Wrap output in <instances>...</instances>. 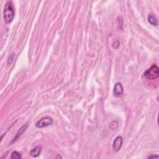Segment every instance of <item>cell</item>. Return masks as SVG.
I'll list each match as a JSON object with an SVG mask.
<instances>
[{"label":"cell","mask_w":159,"mask_h":159,"mask_svg":"<svg viewBox=\"0 0 159 159\" xmlns=\"http://www.w3.org/2000/svg\"><path fill=\"white\" fill-rule=\"evenodd\" d=\"M15 15V11L12 2H8L4 8L3 18L6 24H9L13 21Z\"/></svg>","instance_id":"1"},{"label":"cell","mask_w":159,"mask_h":159,"mask_svg":"<svg viewBox=\"0 0 159 159\" xmlns=\"http://www.w3.org/2000/svg\"><path fill=\"white\" fill-rule=\"evenodd\" d=\"M144 75L147 79L150 80H154L158 78L159 76L158 67L157 65L153 64L149 69L144 72Z\"/></svg>","instance_id":"2"},{"label":"cell","mask_w":159,"mask_h":159,"mask_svg":"<svg viewBox=\"0 0 159 159\" xmlns=\"http://www.w3.org/2000/svg\"><path fill=\"white\" fill-rule=\"evenodd\" d=\"M52 123L53 119L50 117L46 116L41 118L40 120L37 122L35 124V126L38 128H43L52 125Z\"/></svg>","instance_id":"3"},{"label":"cell","mask_w":159,"mask_h":159,"mask_svg":"<svg viewBox=\"0 0 159 159\" xmlns=\"http://www.w3.org/2000/svg\"><path fill=\"white\" fill-rule=\"evenodd\" d=\"M124 93V88L123 87V84L121 83L118 82L115 84L114 90H113V93L114 96L117 98H121L123 96Z\"/></svg>","instance_id":"4"},{"label":"cell","mask_w":159,"mask_h":159,"mask_svg":"<svg viewBox=\"0 0 159 159\" xmlns=\"http://www.w3.org/2000/svg\"><path fill=\"white\" fill-rule=\"evenodd\" d=\"M123 139L121 136H118L116 137L113 142V149L114 151L118 152L121 149L122 145H123Z\"/></svg>","instance_id":"5"},{"label":"cell","mask_w":159,"mask_h":159,"mask_svg":"<svg viewBox=\"0 0 159 159\" xmlns=\"http://www.w3.org/2000/svg\"><path fill=\"white\" fill-rule=\"evenodd\" d=\"M28 124H26L23 125V126L19 129V131H18V132H17L16 134V136H15V137L13 139V140H12V141L11 142V144L13 143V142H15V141H16L21 137V136L24 133V132L26 130V129L28 128Z\"/></svg>","instance_id":"6"},{"label":"cell","mask_w":159,"mask_h":159,"mask_svg":"<svg viewBox=\"0 0 159 159\" xmlns=\"http://www.w3.org/2000/svg\"><path fill=\"white\" fill-rule=\"evenodd\" d=\"M42 148L41 145H38L30 151V155L33 158H36L39 156L42 152Z\"/></svg>","instance_id":"7"},{"label":"cell","mask_w":159,"mask_h":159,"mask_svg":"<svg viewBox=\"0 0 159 159\" xmlns=\"http://www.w3.org/2000/svg\"><path fill=\"white\" fill-rule=\"evenodd\" d=\"M148 21L151 24V25H152V26H158L157 19L154 15H150L148 16Z\"/></svg>","instance_id":"8"},{"label":"cell","mask_w":159,"mask_h":159,"mask_svg":"<svg viewBox=\"0 0 159 159\" xmlns=\"http://www.w3.org/2000/svg\"><path fill=\"white\" fill-rule=\"evenodd\" d=\"M21 157H22L21 154L17 151H14L12 152L11 156V158L12 159H19V158H21Z\"/></svg>","instance_id":"9"},{"label":"cell","mask_w":159,"mask_h":159,"mask_svg":"<svg viewBox=\"0 0 159 159\" xmlns=\"http://www.w3.org/2000/svg\"><path fill=\"white\" fill-rule=\"evenodd\" d=\"M158 155H151V156H149L147 158H158Z\"/></svg>","instance_id":"10"}]
</instances>
